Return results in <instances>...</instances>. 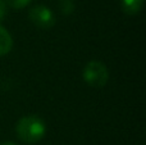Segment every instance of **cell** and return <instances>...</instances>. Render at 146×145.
I'll return each mask as SVG.
<instances>
[{"label":"cell","mask_w":146,"mask_h":145,"mask_svg":"<svg viewBox=\"0 0 146 145\" xmlns=\"http://www.w3.org/2000/svg\"><path fill=\"white\" fill-rule=\"evenodd\" d=\"M15 132L21 141L32 144L40 141L45 136L46 125L37 116H26L17 122Z\"/></svg>","instance_id":"6da1fadb"},{"label":"cell","mask_w":146,"mask_h":145,"mask_svg":"<svg viewBox=\"0 0 146 145\" xmlns=\"http://www.w3.org/2000/svg\"><path fill=\"white\" fill-rule=\"evenodd\" d=\"M82 77L87 85L92 87H103L109 80V71L104 63L99 61H90L85 66Z\"/></svg>","instance_id":"7a4b0ae2"},{"label":"cell","mask_w":146,"mask_h":145,"mask_svg":"<svg viewBox=\"0 0 146 145\" xmlns=\"http://www.w3.org/2000/svg\"><path fill=\"white\" fill-rule=\"evenodd\" d=\"M31 22L40 28H50L55 25V15L46 5H35L28 12Z\"/></svg>","instance_id":"3957f363"},{"label":"cell","mask_w":146,"mask_h":145,"mask_svg":"<svg viewBox=\"0 0 146 145\" xmlns=\"http://www.w3.org/2000/svg\"><path fill=\"white\" fill-rule=\"evenodd\" d=\"M12 46H13L12 36L7 31V28L0 25V57L9 53L12 50Z\"/></svg>","instance_id":"277c9868"},{"label":"cell","mask_w":146,"mask_h":145,"mask_svg":"<svg viewBox=\"0 0 146 145\" xmlns=\"http://www.w3.org/2000/svg\"><path fill=\"white\" fill-rule=\"evenodd\" d=\"M144 0H121V7L126 14L135 15L141 10Z\"/></svg>","instance_id":"5b68a950"},{"label":"cell","mask_w":146,"mask_h":145,"mask_svg":"<svg viewBox=\"0 0 146 145\" xmlns=\"http://www.w3.org/2000/svg\"><path fill=\"white\" fill-rule=\"evenodd\" d=\"M74 1L73 0H59V9L63 14L69 15L74 12Z\"/></svg>","instance_id":"8992f818"},{"label":"cell","mask_w":146,"mask_h":145,"mask_svg":"<svg viewBox=\"0 0 146 145\" xmlns=\"http://www.w3.org/2000/svg\"><path fill=\"white\" fill-rule=\"evenodd\" d=\"M4 1L7 5L14 8V9H22L30 4L31 0H4Z\"/></svg>","instance_id":"52a82bcc"},{"label":"cell","mask_w":146,"mask_h":145,"mask_svg":"<svg viewBox=\"0 0 146 145\" xmlns=\"http://www.w3.org/2000/svg\"><path fill=\"white\" fill-rule=\"evenodd\" d=\"M8 13V5L5 4L4 0H0V21L4 19Z\"/></svg>","instance_id":"ba28073f"},{"label":"cell","mask_w":146,"mask_h":145,"mask_svg":"<svg viewBox=\"0 0 146 145\" xmlns=\"http://www.w3.org/2000/svg\"><path fill=\"white\" fill-rule=\"evenodd\" d=\"M0 145H15V144L12 143V141H4V143H0Z\"/></svg>","instance_id":"9c48e42d"}]
</instances>
